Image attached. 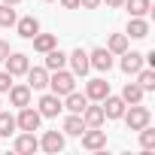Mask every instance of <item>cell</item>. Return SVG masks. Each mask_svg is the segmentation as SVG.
Masks as SVG:
<instances>
[{
    "instance_id": "cell-3",
    "label": "cell",
    "mask_w": 155,
    "mask_h": 155,
    "mask_svg": "<svg viewBox=\"0 0 155 155\" xmlns=\"http://www.w3.org/2000/svg\"><path fill=\"white\" fill-rule=\"evenodd\" d=\"M61 110H64V104H61V97H58V94H43V97H40V104H37V113H40L43 119H55Z\"/></svg>"
},
{
    "instance_id": "cell-14",
    "label": "cell",
    "mask_w": 155,
    "mask_h": 155,
    "mask_svg": "<svg viewBox=\"0 0 155 155\" xmlns=\"http://www.w3.org/2000/svg\"><path fill=\"white\" fill-rule=\"evenodd\" d=\"M110 94V82L107 79H91V82H85V97L88 101H104Z\"/></svg>"
},
{
    "instance_id": "cell-25",
    "label": "cell",
    "mask_w": 155,
    "mask_h": 155,
    "mask_svg": "<svg viewBox=\"0 0 155 155\" xmlns=\"http://www.w3.org/2000/svg\"><path fill=\"white\" fill-rule=\"evenodd\" d=\"M122 6H128V12H131V15H149L152 0H125Z\"/></svg>"
},
{
    "instance_id": "cell-30",
    "label": "cell",
    "mask_w": 155,
    "mask_h": 155,
    "mask_svg": "<svg viewBox=\"0 0 155 155\" xmlns=\"http://www.w3.org/2000/svg\"><path fill=\"white\" fill-rule=\"evenodd\" d=\"M9 88H12V73L0 70V94H3V91H9Z\"/></svg>"
},
{
    "instance_id": "cell-18",
    "label": "cell",
    "mask_w": 155,
    "mask_h": 155,
    "mask_svg": "<svg viewBox=\"0 0 155 155\" xmlns=\"http://www.w3.org/2000/svg\"><path fill=\"white\" fill-rule=\"evenodd\" d=\"M85 107H88V97L79 94L76 88H73L70 94H64V110H67V113H82Z\"/></svg>"
},
{
    "instance_id": "cell-22",
    "label": "cell",
    "mask_w": 155,
    "mask_h": 155,
    "mask_svg": "<svg viewBox=\"0 0 155 155\" xmlns=\"http://www.w3.org/2000/svg\"><path fill=\"white\" fill-rule=\"evenodd\" d=\"M55 46H58V37H55V34H37V37H34V49L43 52V55H46L49 49H55Z\"/></svg>"
},
{
    "instance_id": "cell-15",
    "label": "cell",
    "mask_w": 155,
    "mask_h": 155,
    "mask_svg": "<svg viewBox=\"0 0 155 155\" xmlns=\"http://www.w3.org/2000/svg\"><path fill=\"white\" fill-rule=\"evenodd\" d=\"M67 61H70V67H73L76 76H85V73L91 70V64H88V52H82V49H76L73 55H67Z\"/></svg>"
},
{
    "instance_id": "cell-29",
    "label": "cell",
    "mask_w": 155,
    "mask_h": 155,
    "mask_svg": "<svg viewBox=\"0 0 155 155\" xmlns=\"http://www.w3.org/2000/svg\"><path fill=\"white\" fill-rule=\"evenodd\" d=\"M140 146H143V149H152V146H155V131H152L149 125L140 128Z\"/></svg>"
},
{
    "instance_id": "cell-11",
    "label": "cell",
    "mask_w": 155,
    "mask_h": 155,
    "mask_svg": "<svg viewBox=\"0 0 155 155\" xmlns=\"http://www.w3.org/2000/svg\"><path fill=\"white\" fill-rule=\"evenodd\" d=\"M37 149H40V140L34 137V131H25V134L15 137V152H18V155H31V152H37Z\"/></svg>"
},
{
    "instance_id": "cell-21",
    "label": "cell",
    "mask_w": 155,
    "mask_h": 155,
    "mask_svg": "<svg viewBox=\"0 0 155 155\" xmlns=\"http://www.w3.org/2000/svg\"><path fill=\"white\" fill-rule=\"evenodd\" d=\"M64 64H67V55H64V52H61L58 46L46 52V70H61Z\"/></svg>"
},
{
    "instance_id": "cell-6",
    "label": "cell",
    "mask_w": 155,
    "mask_h": 155,
    "mask_svg": "<svg viewBox=\"0 0 155 155\" xmlns=\"http://www.w3.org/2000/svg\"><path fill=\"white\" fill-rule=\"evenodd\" d=\"M88 64L101 73H110L113 70V52L110 49H94V52H88Z\"/></svg>"
},
{
    "instance_id": "cell-12",
    "label": "cell",
    "mask_w": 155,
    "mask_h": 155,
    "mask_svg": "<svg viewBox=\"0 0 155 155\" xmlns=\"http://www.w3.org/2000/svg\"><path fill=\"white\" fill-rule=\"evenodd\" d=\"M15 31H18V37L34 40V37L40 34V21H37L34 15H25V18H18V21H15Z\"/></svg>"
},
{
    "instance_id": "cell-19",
    "label": "cell",
    "mask_w": 155,
    "mask_h": 155,
    "mask_svg": "<svg viewBox=\"0 0 155 155\" xmlns=\"http://www.w3.org/2000/svg\"><path fill=\"white\" fill-rule=\"evenodd\" d=\"M85 131V122H82V113H70L67 119H64V134H70V137H79Z\"/></svg>"
},
{
    "instance_id": "cell-16",
    "label": "cell",
    "mask_w": 155,
    "mask_h": 155,
    "mask_svg": "<svg viewBox=\"0 0 155 155\" xmlns=\"http://www.w3.org/2000/svg\"><path fill=\"white\" fill-rule=\"evenodd\" d=\"M143 64H146V58L140 55V52H122V70L125 73H137V70H143Z\"/></svg>"
},
{
    "instance_id": "cell-7",
    "label": "cell",
    "mask_w": 155,
    "mask_h": 155,
    "mask_svg": "<svg viewBox=\"0 0 155 155\" xmlns=\"http://www.w3.org/2000/svg\"><path fill=\"white\" fill-rule=\"evenodd\" d=\"M3 64H6V73H12V76H21V73H28V67H31V61H28L25 52H9Z\"/></svg>"
},
{
    "instance_id": "cell-26",
    "label": "cell",
    "mask_w": 155,
    "mask_h": 155,
    "mask_svg": "<svg viewBox=\"0 0 155 155\" xmlns=\"http://www.w3.org/2000/svg\"><path fill=\"white\" fill-rule=\"evenodd\" d=\"M107 49H110L113 55H122V52H128V34H113Z\"/></svg>"
},
{
    "instance_id": "cell-24",
    "label": "cell",
    "mask_w": 155,
    "mask_h": 155,
    "mask_svg": "<svg viewBox=\"0 0 155 155\" xmlns=\"http://www.w3.org/2000/svg\"><path fill=\"white\" fill-rule=\"evenodd\" d=\"M137 85H140L143 91H152V88H155V70H152V67L137 70Z\"/></svg>"
},
{
    "instance_id": "cell-1",
    "label": "cell",
    "mask_w": 155,
    "mask_h": 155,
    "mask_svg": "<svg viewBox=\"0 0 155 155\" xmlns=\"http://www.w3.org/2000/svg\"><path fill=\"white\" fill-rule=\"evenodd\" d=\"M49 88H52V94L64 97V94H70V91L76 88V76L67 73L64 67H61V70H52V76H49Z\"/></svg>"
},
{
    "instance_id": "cell-9",
    "label": "cell",
    "mask_w": 155,
    "mask_h": 155,
    "mask_svg": "<svg viewBox=\"0 0 155 155\" xmlns=\"http://www.w3.org/2000/svg\"><path fill=\"white\" fill-rule=\"evenodd\" d=\"M101 104H104V116H107V119H122V113H125V107H128V104H125L122 97H116V94H107Z\"/></svg>"
},
{
    "instance_id": "cell-27",
    "label": "cell",
    "mask_w": 155,
    "mask_h": 155,
    "mask_svg": "<svg viewBox=\"0 0 155 155\" xmlns=\"http://www.w3.org/2000/svg\"><path fill=\"white\" fill-rule=\"evenodd\" d=\"M15 116H9V113H3L0 110V137H9V134H15Z\"/></svg>"
},
{
    "instance_id": "cell-33",
    "label": "cell",
    "mask_w": 155,
    "mask_h": 155,
    "mask_svg": "<svg viewBox=\"0 0 155 155\" xmlns=\"http://www.w3.org/2000/svg\"><path fill=\"white\" fill-rule=\"evenodd\" d=\"M64 9H79V0H61Z\"/></svg>"
},
{
    "instance_id": "cell-31",
    "label": "cell",
    "mask_w": 155,
    "mask_h": 155,
    "mask_svg": "<svg viewBox=\"0 0 155 155\" xmlns=\"http://www.w3.org/2000/svg\"><path fill=\"white\" fill-rule=\"evenodd\" d=\"M9 52H12V49H9V43H6V40H0V64L6 61V55H9Z\"/></svg>"
},
{
    "instance_id": "cell-28",
    "label": "cell",
    "mask_w": 155,
    "mask_h": 155,
    "mask_svg": "<svg viewBox=\"0 0 155 155\" xmlns=\"http://www.w3.org/2000/svg\"><path fill=\"white\" fill-rule=\"evenodd\" d=\"M18 21V15H15V9L9 6V3H0V28H12Z\"/></svg>"
},
{
    "instance_id": "cell-32",
    "label": "cell",
    "mask_w": 155,
    "mask_h": 155,
    "mask_svg": "<svg viewBox=\"0 0 155 155\" xmlns=\"http://www.w3.org/2000/svg\"><path fill=\"white\" fill-rule=\"evenodd\" d=\"M101 3H104V0H79L82 9H94V6H101Z\"/></svg>"
},
{
    "instance_id": "cell-10",
    "label": "cell",
    "mask_w": 155,
    "mask_h": 155,
    "mask_svg": "<svg viewBox=\"0 0 155 155\" xmlns=\"http://www.w3.org/2000/svg\"><path fill=\"white\" fill-rule=\"evenodd\" d=\"M40 149H46V152L58 155V152L64 149V134H61V131H46V134H43V140H40Z\"/></svg>"
},
{
    "instance_id": "cell-34",
    "label": "cell",
    "mask_w": 155,
    "mask_h": 155,
    "mask_svg": "<svg viewBox=\"0 0 155 155\" xmlns=\"http://www.w3.org/2000/svg\"><path fill=\"white\" fill-rule=\"evenodd\" d=\"M125 0H107V6H122Z\"/></svg>"
},
{
    "instance_id": "cell-5",
    "label": "cell",
    "mask_w": 155,
    "mask_h": 155,
    "mask_svg": "<svg viewBox=\"0 0 155 155\" xmlns=\"http://www.w3.org/2000/svg\"><path fill=\"white\" fill-rule=\"evenodd\" d=\"M40 122H43V116L28 104V107H21V113H18V119H15V125L21 128V131H37L40 128Z\"/></svg>"
},
{
    "instance_id": "cell-8",
    "label": "cell",
    "mask_w": 155,
    "mask_h": 155,
    "mask_svg": "<svg viewBox=\"0 0 155 155\" xmlns=\"http://www.w3.org/2000/svg\"><path fill=\"white\" fill-rule=\"evenodd\" d=\"M28 85H31V91H43L49 85V70L46 67H28Z\"/></svg>"
},
{
    "instance_id": "cell-17",
    "label": "cell",
    "mask_w": 155,
    "mask_h": 155,
    "mask_svg": "<svg viewBox=\"0 0 155 155\" xmlns=\"http://www.w3.org/2000/svg\"><path fill=\"white\" fill-rule=\"evenodd\" d=\"M82 122H85V128H101L104 122H107V116H104V107H85L82 110Z\"/></svg>"
},
{
    "instance_id": "cell-4",
    "label": "cell",
    "mask_w": 155,
    "mask_h": 155,
    "mask_svg": "<svg viewBox=\"0 0 155 155\" xmlns=\"http://www.w3.org/2000/svg\"><path fill=\"white\" fill-rule=\"evenodd\" d=\"M79 137H82V149L97 152V149H104V146H107V131H101V128H85Z\"/></svg>"
},
{
    "instance_id": "cell-2",
    "label": "cell",
    "mask_w": 155,
    "mask_h": 155,
    "mask_svg": "<svg viewBox=\"0 0 155 155\" xmlns=\"http://www.w3.org/2000/svg\"><path fill=\"white\" fill-rule=\"evenodd\" d=\"M122 116H125V125H128L131 131H140V128L149 125V119H152V113H149L146 107H140V104H131V110L122 113Z\"/></svg>"
},
{
    "instance_id": "cell-23",
    "label": "cell",
    "mask_w": 155,
    "mask_h": 155,
    "mask_svg": "<svg viewBox=\"0 0 155 155\" xmlns=\"http://www.w3.org/2000/svg\"><path fill=\"white\" fill-rule=\"evenodd\" d=\"M143 94H146V91H143L137 82H128V85L122 88V101H125V104H140V101H143Z\"/></svg>"
},
{
    "instance_id": "cell-20",
    "label": "cell",
    "mask_w": 155,
    "mask_h": 155,
    "mask_svg": "<svg viewBox=\"0 0 155 155\" xmlns=\"http://www.w3.org/2000/svg\"><path fill=\"white\" fill-rule=\"evenodd\" d=\"M9 101H12V107H28L31 104V85H12Z\"/></svg>"
},
{
    "instance_id": "cell-35",
    "label": "cell",
    "mask_w": 155,
    "mask_h": 155,
    "mask_svg": "<svg viewBox=\"0 0 155 155\" xmlns=\"http://www.w3.org/2000/svg\"><path fill=\"white\" fill-rule=\"evenodd\" d=\"M3 3H9V6H15V3H21V0H3Z\"/></svg>"
},
{
    "instance_id": "cell-13",
    "label": "cell",
    "mask_w": 155,
    "mask_h": 155,
    "mask_svg": "<svg viewBox=\"0 0 155 155\" xmlns=\"http://www.w3.org/2000/svg\"><path fill=\"white\" fill-rule=\"evenodd\" d=\"M128 37H131V40H146V37H149V21H146L143 15H131V21H128Z\"/></svg>"
}]
</instances>
